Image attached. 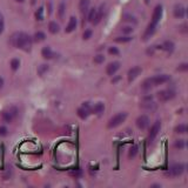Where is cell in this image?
I'll return each mask as SVG.
<instances>
[{"label": "cell", "mask_w": 188, "mask_h": 188, "mask_svg": "<svg viewBox=\"0 0 188 188\" xmlns=\"http://www.w3.org/2000/svg\"><path fill=\"white\" fill-rule=\"evenodd\" d=\"M12 43L15 47L23 49L25 52H28L32 47V39L26 33H14L12 35Z\"/></svg>", "instance_id": "1"}, {"label": "cell", "mask_w": 188, "mask_h": 188, "mask_svg": "<svg viewBox=\"0 0 188 188\" xmlns=\"http://www.w3.org/2000/svg\"><path fill=\"white\" fill-rule=\"evenodd\" d=\"M17 115H18V108L15 106L8 107V108H6L5 111H3V113H1L3 120L7 122V124H11L17 118Z\"/></svg>", "instance_id": "2"}, {"label": "cell", "mask_w": 188, "mask_h": 188, "mask_svg": "<svg viewBox=\"0 0 188 188\" xmlns=\"http://www.w3.org/2000/svg\"><path fill=\"white\" fill-rule=\"evenodd\" d=\"M126 118H127V113L126 112H121V113H118L115 115L111 118L109 121H108V125L107 127L108 128H115L118 126H120L124 121L126 120Z\"/></svg>", "instance_id": "3"}, {"label": "cell", "mask_w": 188, "mask_h": 188, "mask_svg": "<svg viewBox=\"0 0 188 188\" xmlns=\"http://www.w3.org/2000/svg\"><path fill=\"white\" fill-rule=\"evenodd\" d=\"M175 97V92L172 89H164L158 92V99L160 101H169Z\"/></svg>", "instance_id": "4"}, {"label": "cell", "mask_w": 188, "mask_h": 188, "mask_svg": "<svg viewBox=\"0 0 188 188\" xmlns=\"http://www.w3.org/2000/svg\"><path fill=\"white\" fill-rule=\"evenodd\" d=\"M160 128H161V122H160L159 120L155 121L154 125L152 126V128H150V135H148V141H150V144H152V142L154 141L155 138H156V135L159 134Z\"/></svg>", "instance_id": "5"}, {"label": "cell", "mask_w": 188, "mask_h": 188, "mask_svg": "<svg viewBox=\"0 0 188 188\" xmlns=\"http://www.w3.org/2000/svg\"><path fill=\"white\" fill-rule=\"evenodd\" d=\"M135 124H136L139 130H146L148 127V125H150V118L147 115H145V114H142V115L138 116Z\"/></svg>", "instance_id": "6"}, {"label": "cell", "mask_w": 188, "mask_h": 188, "mask_svg": "<svg viewBox=\"0 0 188 188\" xmlns=\"http://www.w3.org/2000/svg\"><path fill=\"white\" fill-rule=\"evenodd\" d=\"M183 172H185V165L183 164H174L169 169V174L173 176H180L183 174Z\"/></svg>", "instance_id": "7"}, {"label": "cell", "mask_w": 188, "mask_h": 188, "mask_svg": "<svg viewBox=\"0 0 188 188\" xmlns=\"http://www.w3.org/2000/svg\"><path fill=\"white\" fill-rule=\"evenodd\" d=\"M141 72H142V69H141V67H139V66H134V67H132L130 71H128V73H127L128 81L132 82L133 80H135V79L141 74Z\"/></svg>", "instance_id": "8"}, {"label": "cell", "mask_w": 188, "mask_h": 188, "mask_svg": "<svg viewBox=\"0 0 188 188\" xmlns=\"http://www.w3.org/2000/svg\"><path fill=\"white\" fill-rule=\"evenodd\" d=\"M152 80H153L154 86H158V85H162V84H165V82L169 81V80H170V77L167 75V74H160V75L153 77L152 78Z\"/></svg>", "instance_id": "9"}, {"label": "cell", "mask_w": 188, "mask_h": 188, "mask_svg": "<svg viewBox=\"0 0 188 188\" xmlns=\"http://www.w3.org/2000/svg\"><path fill=\"white\" fill-rule=\"evenodd\" d=\"M161 17H162V6L158 5L154 8V12H153V15H152V23L156 25L160 21Z\"/></svg>", "instance_id": "10"}, {"label": "cell", "mask_w": 188, "mask_h": 188, "mask_svg": "<svg viewBox=\"0 0 188 188\" xmlns=\"http://www.w3.org/2000/svg\"><path fill=\"white\" fill-rule=\"evenodd\" d=\"M119 68H120V63L119 61H113V63L108 64V66L106 68V73L112 77V75H114L119 71Z\"/></svg>", "instance_id": "11"}, {"label": "cell", "mask_w": 188, "mask_h": 188, "mask_svg": "<svg viewBox=\"0 0 188 188\" xmlns=\"http://www.w3.org/2000/svg\"><path fill=\"white\" fill-rule=\"evenodd\" d=\"M174 17L175 18H178V19H181V18H183L185 17V14H186V8L183 7L181 4H178V5L174 6Z\"/></svg>", "instance_id": "12"}, {"label": "cell", "mask_w": 188, "mask_h": 188, "mask_svg": "<svg viewBox=\"0 0 188 188\" xmlns=\"http://www.w3.org/2000/svg\"><path fill=\"white\" fill-rule=\"evenodd\" d=\"M41 55L43 57V59H47V60L53 59L54 57H55L54 52L51 49V47H48V46H46V47H43V48L41 49Z\"/></svg>", "instance_id": "13"}, {"label": "cell", "mask_w": 188, "mask_h": 188, "mask_svg": "<svg viewBox=\"0 0 188 188\" xmlns=\"http://www.w3.org/2000/svg\"><path fill=\"white\" fill-rule=\"evenodd\" d=\"M75 28H77V19L74 17H71V19L68 21V25L66 26V28H65V32L66 33H71Z\"/></svg>", "instance_id": "14"}, {"label": "cell", "mask_w": 188, "mask_h": 188, "mask_svg": "<svg viewBox=\"0 0 188 188\" xmlns=\"http://www.w3.org/2000/svg\"><path fill=\"white\" fill-rule=\"evenodd\" d=\"M155 27H156V25L153 24V23H150L148 26H147V28H146V32L144 34V39L147 40L148 38H150V35H153L155 32Z\"/></svg>", "instance_id": "15"}, {"label": "cell", "mask_w": 188, "mask_h": 188, "mask_svg": "<svg viewBox=\"0 0 188 188\" xmlns=\"http://www.w3.org/2000/svg\"><path fill=\"white\" fill-rule=\"evenodd\" d=\"M174 47H175V45H174L173 41H170V40H166L164 43V45L161 46V48L166 51L167 53H172L174 51Z\"/></svg>", "instance_id": "16"}, {"label": "cell", "mask_w": 188, "mask_h": 188, "mask_svg": "<svg viewBox=\"0 0 188 188\" xmlns=\"http://www.w3.org/2000/svg\"><path fill=\"white\" fill-rule=\"evenodd\" d=\"M89 112H91V111H88L87 108H85V107L82 106V107H80V108H78L77 113H78V115H79V118H80V119L85 120V119H87V118H88V115H89Z\"/></svg>", "instance_id": "17"}, {"label": "cell", "mask_w": 188, "mask_h": 188, "mask_svg": "<svg viewBox=\"0 0 188 188\" xmlns=\"http://www.w3.org/2000/svg\"><path fill=\"white\" fill-rule=\"evenodd\" d=\"M104 8H105V6L101 5V7H100V10L97 11V13H95V17H94V20L92 21L94 25H98L99 23H100V20H101L102 15H104Z\"/></svg>", "instance_id": "18"}, {"label": "cell", "mask_w": 188, "mask_h": 188, "mask_svg": "<svg viewBox=\"0 0 188 188\" xmlns=\"http://www.w3.org/2000/svg\"><path fill=\"white\" fill-rule=\"evenodd\" d=\"M92 111L94 112L95 114H98V115H100V114H102L104 111H105V105H104L102 102H98V104L94 105V107H93Z\"/></svg>", "instance_id": "19"}, {"label": "cell", "mask_w": 188, "mask_h": 188, "mask_svg": "<svg viewBox=\"0 0 188 188\" xmlns=\"http://www.w3.org/2000/svg\"><path fill=\"white\" fill-rule=\"evenodd\" d=\"M89 3H91V0H80V3H79V10L81 11L82 13H85L88 10V7H89Z\"/></svg>", "instance_id": "20"}, {"label": "cell", "mask_w": 188, "mask_h": 188, "mask_svg": "<svg viewBox=\"0 0 188 188\" xmlns=\"http://www.w3.org/2000/svg\"><path fill=\"white\" fill-rule=\"evenodd\" d=\"M152 87H154V84H153L152 78H148V79H146L145 81L142 82V89H145V91H150Z\"/></svg>", "instance_id": "21"}, {"label": "cell", "mask_w": 188, "mask_h": 188, "mask_svg": "<svg viewBox=\"0 0 188 188\" xmlns=\"http://www.w3.org/2000/svg\"><path fill=\"white\" fill-rule=\"evenodd\" d=\"M48 31L52 34H55L59 32V25L55 23V21H51L48 24Z\"/></svg>", "instance_id": "22"}, {"label": "cell", "mask_w": 188, "mask_h": 188, "mask_svg": "<svg viewBox=\"0 0 188 188\" xmlns=\"http://www.w3.org/2000/svg\"><path fill=\"white\" fill-rule=\"evenodd\" d=\"M175 132L178 134H185L187 132V126L185 125V124H180V125H178L175 127Z\"/></svg>", "instance_id": "23"}, {"label": "cell", "mask_w": 188, "mask_h": 188, "mask_svg": "<svg viewBox=\"0 0 188 188\" xmlns=\"http://www.w3.org/2000/svg\"><path fill=\"white\" fill-rule=\"evenodd\" d=\"M138 150H139L138 146H135V145L132 146L130 148V152H128V158H130V159H133L135 155L138 154Z\"/></svg>", "instance_id": "24"}, {"label": "cell", "mask_w": 188, "mask_h": 188, "mask_svg": "<svg viewBox=\"0 0 188 188\" xmlns=\"http://www.w3.org/2000/svg\"><path fill=\"white\" fill-rule=\"evenodd\" d=\"M46 38V35L43 32H37V33L34 34V40L37 41V43H40V41H43Z\"/></svg>", "instance_id": "25"}, {"label": "cell", "mask_w": 188, "mask_h": 188, "mask_svg": "<svg viewBox=\"0 0 188 188\" xmlns=\"http://www.w3.org/2000/svg\"><path fill=\"white\" fill-rule=\"evenodd\" d=\"M19 67H20L19 59H12V60H11V68H12V71H17Z\"/></svg>", "instance_id": "26"}, {"label": "cell", "mask_w": 188, "mask_h": 188, "mask_svg": "<svg viewBox=\"0 0 188 188\" xmlns=\"http://www.w3.org/2000/svg\"><path fill=\"white\" fill-rule=\"evenodd\" d=\"M130 40H132V37H130V35H125V37H118V38H115L116 43H130Z\"/></svg>", "instance_id": "27"}, {"label": "cell", "mask_w": 188, "mask_h": 188, "mask_svg": "<svg viewBox=\"0 0 188 188\" xmlns=\"http://www.w3.org/2000/svg\"><path fill=\"white\" fill-rule=\"evenodd\" d=\"M47 71H48V65H45V64H43V65H40L38 68V74L39 75H43Z\"/></svg>", "instance_id": "28"}, {"label": "cell", "mask_w": 188, "mask_h": 188, "mask_svg": "<svg viewBox=\"0 0 188 188\" xmlns=\"http://www.w3.org/2000/svg\"><path fill=\"white\" fill-rule=\"evenodd\" d=\"M69 175L71 176H73V178H80V176H82V172L80 170V169H74V170H71L69 172Z\"/></svg>", "instance_id": "29"}, {"label": "cell", "mask_w": 188, "mask_h": 188, "mask_svg": "<svg viewBox=\"0 0 188 188\" xmlns=\"http://www.w3.org/2000/svg\"><path fill=\"white\" fill-rule=\"evenodd\" d=\"M35 18H37V20H39V21H41V20L43 19V7H40V8L35 12Z\"/></svg>", "instance_id": "30"}, {"label": "cell", "mask_w": 188, "mask_h": 188, "mask_svg": "<svg viewBox=\"0 0 188 188\" xmlns=\"http://www.w3.org/2000/svg\"><path fill=\"white\" fill-rule=\"evenodd\" d=\"M140 107H142V108H146V109H153V108H155V105H154V102H145L144 105H141Z\"/></svg>", "instance_id": "31"}, {"label": "cell", "mask_w": 188, "mask_h": 188, "mask_svg": "<svg viewBox=\"0 0 188 188\" xmlns=\"http://www.w3.org/2000/svg\"><path fill=\"white\" fill-rule=\"evenodd\" d=\"M95 13H97V10H95V8H92V10L89 11V13H88V21H89V23H92V21L94 20Z\"/></svg>", "instance_id": "32"}, {"label": "cell", "mask_w": 188, "mask_h": 188, "mask_svg": "<svg viewBox=\"0 0 188 188\" xmlns=\"http://www.w3.org/2000/svg\"><path fill=\"white\" fill-rule=\"evenodd\" d=\"M174 146H175V148L182 150L183 147H185V141H183V140H176L175 144H174Z\"/></svg>", "instance_id": "33"}, {"label": "cell", "mask_w": 188, "mask_h": 188, "mask_svg": "<svg viewBox=\"0 0 188 188\" xmlns=\"http://www.w3.org/2000/svg\"><path fill=\"white\" fill-rule=\"evenodd\" d=\"M105 61V57L102 54H98L97 57H94V63L95 64H101Z\"/></svg>", "instance_id": "34"}, {"label": "cell", "mask_w": 188, "mask_h": 188, "mask_svg": "<svg viewBox=\"0 0 188 188\" xmlns=\"http://www.w3.org/2000/svg\"><path fill=\"white\" fill-rule=\"evenodd\" d=\"M64 13H65V4H60L59 5V18H64Z\"/></svg>", "instance_id": "35"}, {"label": "cell", "mask_w": 188, "mask_h": 188, "mask_svg": "<svg viewBox=\"0 0 188 188\" xmlns=\"http://www.w3.org/2000/svg\"><path fill=\"white\" fill-rule=\"evenodd\" d=\"M108 53L109 54H112V55H119V49L116 48V47H109L108 48Z\"/></svg>", "instance_id": "36"}, {"label": "cell", "mask_w": 188, "mask_h": 188, "mask_svg": "<svg viewBox=\"0 0 188 188\" xmlns=\"http://www.w3.org/2000/svg\"><path fill=\"white\" fill-rule=\"evenodd\" d=\"M187 69H188V64L183 63V64H181V65H179L178 71H180V72H186Z\"/></svg>", "instance_id": "37"}, {"label": "cell", "mask_w": 188, "mask_h": 188, "mask_svg": "<svg viewBox=\"0 0 188 188\" xmlns=\"http://www.w3.org/2000/svg\"><path fill=\"white\" fill-rule=\"evenodd\" d=\"M92 33H93V32H92L91 29H86V31L84 32V35H82V37H84L85 40H88V39L92 37Z\"/></svg>", "instance_id": "38"}, {"label": "cell", "mask_w": 188, "mask_h": 188, "mask_svg": "<svg viewBox=\"0 0 188 188\" xmlns=\"http://www.w3.org/2000/svg\"><path fill=\"white\" fill-rule=\"evenodd\" d=\"M7 128L5 126H0V136H6L7 135Z\"/></svg>", "instance_id": "39"}, {"label": "cell", "mask_w": 188, "mask_h": 188, "mask_svg": "<svg viewBox=\"0 0 188 188\" xmlns=\"http://www.w3.org/2000/svg\"><path fill=\"white\" fill-rule=\"evenodd\" d=\"M122 32L126 34L132 33V32H133V28H132V27H124V28H122Z\"/></svg>", "instance_id": "40"}, {"label": "cell", "mask_w": 188, "mask_h": 188, "mask_svg": "<svg viewBox=\"0 0 188 188\" xmlns=\"http://www.w3.org/2000/svg\"><path fill=\"white\" fill-rule=\"evenodd\" d=\"M126 18H128V19H126V20H128V21H133V23H136V20L134 19V17H130V15H127L125 14Z\"/></svg>", "instance_id": "41"}, {"label": "cell", "mask_w": 188, "mask_h": 188, "mask_svg": "<svg viewBox=\"0 0 188 188\" xmlns=\"http://www.w3.org/2000/svg\"><path fill=\"white\" fill-rule=\"evenodd\" d=\"M4 31V20H0V34Z\"/></svg>", "instance_id": "42"}, {"label": "cell", "mask_w": 188, "mask_h": 188, "mask_svg": "<svg viewBox=\"0 0 188 188\" xmlns=\"http://www.w3.org/2000/svg\"><path fill=\"white\" fill-rule=\"evenodd\" d=\"M3 86H4V79L0 77V89L3 88Z\"/></svg>", "instance_id": "43"}, {"label": "cell", "mask_w": 188, "mask_h": 188, "mask_svg": "<svg viewBox=\"0 0 188 188\" xmlns=\"http://www.w3.org/2000/svg\"><path fill=\"white\" fill-rule=\"evenodd\" d=\"M150 187H160V185H152Z\"/></svg>", "instance_id": "44"}, {"label": "cell", "mask_w": 188, "mask_h": 188, "mask_svg": "<svg viewBox=\"0 0 188 188\" xmlns=\"http://www.w3.org/2000/svg\"><path fill=\"white\" fill-rule=\"evenodd\" d=\"M18 3H23V1H25V0H17Z\"/></svg>", "instance_id": "45"}, {"label": "cell", "mask_w": 188, "mask_h": 188, "mask_svg": "<svg viewBox=\"0 0 188 188\" xmlns=\"http://www.w3.org/2000/svg\"><path fill=\"white\" fill-rule=\"evenodd\" d=\"M0 20H3V15H1V13H0Z\"/></svg>", "instance_id": "46"}]
</instances>
